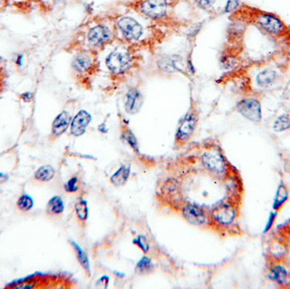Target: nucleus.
Segmentation results:
<instances>
[{
    "label": "nucleus",
    "instance_id": "f257e3e1",
    "mask_svg": "<svg viewBox=\"0 0 290 289\" xmlns=\"http://www.w3.org/2000/svg\"><path fill=\"white\" fill-rule=\"evenodd\" d=\"M199 122L197 109L191 105L188 111L182 118L175 134V147L180 148L188 143L195 134Z\"/></svg>",
    "mask_w": 290,
    "mask_h": 289
},
{
    "label": "nucleus",
    "instance_id": "a878e982",
    "mask_svg": "<svg viewBox=\"0 0 290 289\" xmlns=\"http://www.w3.org/2000/svg\"><path fill=\"white\" fill-rule=\"evenodd\" d=\"M290 127V119L287 114H282L278 117L273 124V130L277 132L286 131Z\"/></svg>",
    "mask_w": 290,
    "mask_h": 289
},
{
    "label": "nucleus",
    "instance_id": "ddd939ff",
    "mask_svg": "<svg viewBox=\"0 0 290 289\" xmlns=\"http://www.w3.org/2000/svg\"><path fill=\"white\" fill-rule=\"evenodd\" d=\"M158 67L161 71L166 73L183 72L184 63L182 56L166 55L161 57L158 61Z\"/></svg>",
    "mask_w": 290,
    "mask_h": 289
},
{
    "label": "nucleus",
    "instance_id": "aec40b11",
    "mask_svg": "<svg viewBox=\"0 0 290 289\" xmlns=\"http://www.w3.org/2000/svg\"><path fill=\"white\" fill-rule=\"evenodd\" d=\"M55 172V169L52 165H43L36 170L34 179L39 182H49L54 179Z\"/></svg>",
    "mask_w": 290,
    "mask_h": 289
},
{
    "label": "nucleus",
    "instance_id": "f03ea898",
    "mask_svg": "<svg viewBox=\"0 0 290 289\" xmlns=\"http://www.w3.org/2000/svg\"><path fill=\"white\" fill-rule=\"evenodd\" d=\"M133 58L129 51L125 49H115L110 52L105 59V65L113 75H124L132 68Z\"/></svg>",
    "mask_w": 290,
    "mask_h": 289
},
{
    "label": "nucleus",
    "instance_id": "dca6fc26",
    "mask_svg": "<svg viewBox=\"0 0 290 289\" xmlns=\"http://www.w3.org/2000/svg\"><path fill=\"white\" fill-rule=\"evenodd\" d=\"M70 244L73 248L74 253L76 255V260H78L81 267L83 268V270L85 272L86 275L88 277H91V265L90 260L88 257V254L86 253L85 251H83V248L78 244L76 242L73 240H70Z\"/></svg>",
    "mask_w": 290,
    "mask_h": 289
},
{
    "label": "nucleus",
    "instance_id": "f8f14e48",
    "mask_svg": "<svg viewBox=\"0 0 290 289\" xmlns=\"http://www.w3.org/2000/svg\"><path fill=\"white\" fill-rule=\"evenodd\" d=\"M71 120L72 117L67 110H63L60 114H57L56 117L52 122L50 139L54 140L62 136L70 128Z\"/></svg>",
    "mask_w": 290,
    "mask_h": 289
},
{
    "label": "nucleus",
    "instance_id": "393cba45",
    "mask_svg": "<svg viewBox=\"0 0 290 289\" xmlns=\"http://www.w3.org/2000/svg\"><path fill=\"white\" fill-rule=\"evenodd\" d=\"M269 277L271 279L274 280L278 283H282L287 278V272L283 266L278 265H275L274 267L272 268Z\"/></svg>",
    "mask_w": 290,
    "mask_h": 289
},
{
    "label": "nucleus",
    "instance_id": "e433bc0d",
    "mask_svg": "<svg viewBox=\"0 0 290 289\" xmlns=\"http://www.w3.org/2000/svg\"><path fill=\"white\" fill-rule=\"evenodd\" d=\"M8 179H9V176L3 174V173H0V184L5 183Z\"/></svg>",
    "mask_w": 290,
    "mask_h": 289
},
{
    "label": "nucleus",
    "instance_id": "f704fd0d",
    "mask_svg": "<svg viewBox=\"0 0 290 289\" xmlns=\"http://www.w3.org/2000/svg\"><path fill=\"white\" fill-rule=\"evenodd\" d=\"M14 61H15V66L21 67L24 63V54H18L17 55L15 56Z\"/></svg>",
    "mask_w": 290,
    "mask_h": 289
},
{
    "label": "nucleus",
    "instance_id": "2eb2a0df",
    "mask_svg": "<svg viewBox=\"0 0 290 289\" xmlns=\"http://www.w3.org/2000/svg\"><path fill=\"white\" fill-rule=\"evenodd\" d=\"M93 66V60L90 54L80 52L74 56L71 61V68L79 74H84L91 71Z\"/></svg>",
    "mask_w": 290,
    "mask_h": 289
},
{
    "label": "nucleus",
    "instance_id": "0eeeda50",
    "mask_svg": "<svg viewBox=\"0 0 290 289\" xmlns=\"http://www.w3.org/2000/svg\"><path fill=\"white\" fill-rule=\"evenodd\" d=\"M237 110L244 118L253 122H260L261 120V106L258 100L247 98L237 104Z\"/></svg>",
    "mask_w": 290,
    "mask_h": 289
},
{
    "label": "nucleus",
    "instance_id": "c9c22d12",
    "mask_svg": "<svg viewBox=\"0 0 290 289\" xmlns=\"http://www.w3.org/2000/svg\"><path fill=\"white\" fill-rule=\"evenodd\" d=\"M276 217V213H271L270 215V217H269L268 222L266 224V229H265V232L267 231L270 227H271L272 225H273V221H274V218Z\"/></svg>",
    "mask_w": 290,
    "mask_h": 289
},
{
    "label": "nucleus",
    "instance_id": "1a4fd4ad",
    "mask_svg": "<svg viewBox=\"0 0 290 289\" xmlns=\"http://www.w3.org/2000/svg\"><path fill=\"white\" fill-rule=\"evenodd\" d=\"M144 95L139 88H130L125 94V110L127 114L134 115L138 114L144 105Z\"/></svg>",
    "mask_w": 290,
    "mask_h": 289
},
{
    "label": "nucleus",
    "instance_id": "4c0bfd02",
    "mask_svg": "<svg viewBox=\"0 0 290 289\" xmlns=\"http://www.w3.org/2000/svg\"><path fill=\"white\" fill-rule=\"evenodd\" d=\"M66 0H49V2L51 3L52 5H59L61 3L65 2Z\"/></svg>",
    "mask_w": 290,
    "mask_h": 289
},
{
    "label": "nucleus",
    "instance_id": "5701e85b",
    "mask_svg": "<svg viewBox=\"0 0 290 289\" xmlns=\"http://www.w3.org/2000/svg\"><path fill=\"white\" fill-rule=\"evenodd\" d=\"M75 213H76V219L79 223L85 224L89 217V209L87 200L84 199H80L76 202L75 205Z\"/></svg>",
    "mask_w": 290,
    "mask_h": 289
},
{
    "label": "nucleus",
    "instance_id": "f3484780",
    "mask_svg": "<svg viewBox=\"0 0 290 289\" xmlns=\"http://www.w3.org/2000/svg\"><path fill=\"white\" fill-rule=\"evenodd\" d=\"M131 175V165H122L110 177V182L115 187H122L127 184Z\"/></svg>",
    "mask_w": 290,
    "mask_h": 289
},
{
    "label": "nucleus",
    "instance_id": "9b49d317",
    "mask_svg": "<svg viewBox=\"0 0 290 289\" xmlns=\"http://www.w3.org/2000/svg\"><path fill=\"white\" fill-rule=\"evenodd\" d=\"M182 214L188 223L195 226H201L206 222V213L197 204H187L183 207Z\"/></svg>",
    "mask_w": 290,
    "mask_h": 289
},
{
    "label": "nucleus",
    "instance_id": "c756f323",
    "mask_svg": "<svg viewBox=\"0 0 290 289\" xmlns=\"http://www.w3.org/2000/svg\"><path fill=\"white\" fill-rule=\"evenodd\" d=\"M195 5L201 10H210L216 5L217 0H193Z\"/></svg>",
    "mask_w": 290,
    "mask_h": 289
},
{
    "label": "nucleus",
    "instance_id": "cd10ccee",
    "mask_svg": "<svg viewBox=\"0 0 290 289\" xmlns=\"http://www.w3.org/2000/svg\"><path fill=\"white\" fill-rule=\"evenodd\" d=\"M79 183H80V182H79L78 177H76V176L71 177L64 185L65 191L68 194H75L79 190V187H80Z\"/></svg>",
    "mask_w": 290,
    "mask_h": 289
},
{
    "label": "nucleus",
    "instance_id": "bb28decb",
    "mask_svg": "<svg viewBox=\"0 0 290 289\" xmlns=\"http://www.w3.org/2000/svg\"><path fill=\"white\" fill-rule=\"evenodd\" d=\"M288 199V192L285 187H283V185H280L278 187L277 195H276L274 203H273V208L275 209H278L283 205V203Z\"/></svg>",
    "mask_w": 290,
    "mask_h": 289
},
{
    "label": "nucleus",
    "instance_id": "412c9836",
    "mask_svg": "<svg viewBox=\"0 0 290 289\" xmlns=\"http://www.w3.org/2000/svg\"><path fill=\"white\" fill-rule=\"evenodd\" d=\"M154 271V265L153 264L151 259L144 255L143 257L137 263L135 266V272L136 274L140 275V276H146V275L151 274Z\"/></svg>",
    "mask_w": 290,
    "mask_h": 289
},
{
    "label": "nucleus",
    "instance_id": "39448f33",
    "mask_svg": "<svg viewBox=\"0 0 290 289\" xmlns=\"http://www.w3.org/2000/svg\"><path fill=\"white\" fill-rule=\"evenodd\" d=\"M200 161L205 170L214 174H222L227 169L224 157L217 148L205 150L200 156Z\"/></svg>",
    "mask_w": 290,
    "mask_h": 289
},
{
    "label": "nucleus",
    "instance_id": "6e6552de",
    "mask_svg": "<svg viewBox=\"0 0 290 289\" xmlns=\"http://www.w3.org/2000/svg\"><path fill=\"white\" fill-rule=\"evenodd\" d=\"M256 24L269 34L279 35L284 31V24L279 18L269 13H260L256 17Z\"/></svg>",
    "mask_w": 290,
    "mask_h": 289
},
{
    "label": "nucleus",
    "instance_id": "2f4dec72",
    "mask_svg": "<svg viewBox=\"0 0 290 289\" xmlns=\"http://www.w3.org/2000/svg\"><path fill=\"white\" fill-rule=\"evenodd\" d=\"M240 0H227L225 5V13H233L239 8Z\"/></svg>",
    "mask_w": 290,
    "mask_h": 289
},
{
    "label": "nucleus",
    "instance_id": "9d476101",
    "mask_svg": "<svg viewBox=\"0 0 290 289\" xmlns=\"http://www.w3.org/2000/svg\"><path fill=\"white\" fill-rule=\"evenodd\" d=\"M92 122V114L86 109H81L72 117L70 131L73 137L83 136Z\"/></svg>",
    "mask_w": 290,
    "mask_h": 289
},
{
    "label": "nucleus",
    "instance_id": "a211bd4d",
    "mask_svg": "<svg viewBox=\"0 0 290 289\" xmlns=\"http://www.w3.org/2000/svg\"><path fill=\"white\" fill-rule=\"evenodd\" d=\"M65 211V202L61 196H54L47 203L46 214L50 217H59Z\"/></svg>",
    "mask_w": 290,
    "mask_h": 289
},
{
    "label": "nucleus",
    "instance_id": "20e7f679",
    "mask_svg": "<svg viewBox=\"0 0 290 289\" xmlns=\"http://www.w3.org/2000/svg\"><path fill=\"white\" fill-rule=\"evenodd\" d=\"M167 0H140L137 10L141 15L154 21L163 19L168 14Z\"/></svg>",
    "mask_w": 290,
    "mask_h": 289
},
{
    "label": "nucleus",
    "instance_id": "4468645a",
    "mask_svg": "<svg viewBox=\"0 0 290 289\" xmlns=\"http://www.w3.org/2000/svg\"><path fill=\"white\" fill-rule=\"evenodd\" d=\"M211 217L220 225H229L234 221L235 210L230 204H217L211 211Z\"/></svg>",
    "mask_w": 290,
    "mask_h": 289
},
{
    "label": "nucleus",
    "instance_id": "473e14b6",
    "mask_svg": "<svg viewBox=\"0 0 290 289\" xmlns=\"http://www.w3.org/2000/svg\"><path fill=\"white\" fill-rule=\"evenodd\" d=\"M33 97L34 95L32 92H22L20 94V99L23 101L24 103H31L32 100H33Z\"/></svg>",
    "mask_w": 290,
    "mask_h": 289
},
{
    "label": "nucleus",
    "instance_id": "72a5a7b5",
    "mask_svg": "<svg viewBox=\"0 0 290 289\" xmlns=\"http://www.w3.org/2000/svg\"><path fill=\"white\" fill-rule=\"evenodd\" d=\"M110 282V278L108 276H103L97 282V285L100 287H107Z\"/></svg>",
    "mask_w": 290,
    "mask_h": 289
},
{
    "label": "nucleus",
    "instance_id": "7c9ffc66",
    "mask_svg": "<svg viewBox=\"0 0 290 289\" xmlns=\"http://www.w3.org/2000/svg\"><path fill=\"white\" fill-rule=\"evenodd\" d=\"M221 64H222V67L226 69V70H228V69H231L235 66L236 64V60L232 57V56L226 55L223 56L221 59Z\"/></svg>",
    "mask_w": 290,
    "mask_h": 289
},
{
    "label": "nucleus",
    "instance_id": "b1692460",
    "mask_svg": "<svg viewBox=\"0 0 290 289\" xmlns=\"http://www.w3.org/2000/svg\"><path fill=\"white\" fill-rule=\"evenodd\" d=\"M18 209L22 212H28L32 210L34 206V200L30 195L24 194L21 195L16 202Z\"/></svg>",
    "mask_w": 290,
    "mask_h": 289
},
{
    "label": "nucleus",
    "instance_id": "c85d7f7f",
    "mask_svg": "<svg viewBox=\"0 0 290 289\" xmlns=\"http://www.w3.org/2000/svg\"><path fill=\"white\" fill-rule=\"evenodd\" d=\"M132 243H134L135 245L138 246L143 251V253L147 254L150 249L149 240L144 235L138 236L136 238L133 239Z\"/></svg>",
    "mask_w": 290,
    "mask_h": 289
},
{
    "label": "nucleus",
    "instance_id": "58836bf2",
    "mask_svg": "<svg viewBox=\"0 0 290 289\" xmlns=\"http://www.w3.org/2000/svg\"><path fill=\"white\" fill-rule=\"evenodd\" d=\"M6 1H15V0H6Z\"/></svg>",
    "mask_w": 290,
    "mask_h": 289
},
{
    "label": "nucleus",
    "instance_id": "4be33fe9",
    "mask_svg": "<svg viewBox=\"0 0 290 289\" xmlns=\"http://www.w3.org/2000/svg\"><path fill=\"white\" fill-rule=\"evenodd\" d=\"M121 139H122V141L124 142L125 144L129 146L130 148H132L135 153H139V146L138 139H137L134 133L132 132V130L127 127V125H124L122 127Z\"/></svg>",
    "mask_w": 290,
    "mask_h": 289
},
{
    "label": "nucleus",
    "instance_id": "6ab92c4d",
    "mask_svg": "<svg viewBox=\"0 0 290 289\" xmlns=\"http://www.w3.org/2000/svg\"><path fill=\"white\" fill-rule=\"evenodd\" d=\"M278 79V73L274 70L266 69L256 75V81L258 87L261 88H270Z\"/></svg>",
    "mask_w": 290,
    "mask_h": 289
},
{
    "label": "nucleus",
    "instance_id": "423d86ee",
    "mask_svg": "<svg viewBox=\"0 0 290 289\" xmlns=\"http://www.w3.org/2000/svg\"><path fill=\"white\" fill-rule=\"evenodd\" d=\"M112 31L107 25L98 23L88 31L87 39L88 44L93 47L104 46L112 39Z\"/></svg>",
    "mask_w": 290,
    "mask_h": 289
},
{
    "label": "nucleus",
    "instance_id": "7ed1b4c3",
    "mask_svg": "<svg viewBox=\"0 0 290 289\" xmlns=\"http://www.w3.org/2000/svg\"><path fill=\"white\" fill-rule=\"evenodd\" d=\"M115 26L127 41H138L144 33V26L131 15L120 16L115 22Z\"/></svg>",
    "mask_w": 290,
    "mask_h": 289
}]
</instances>
